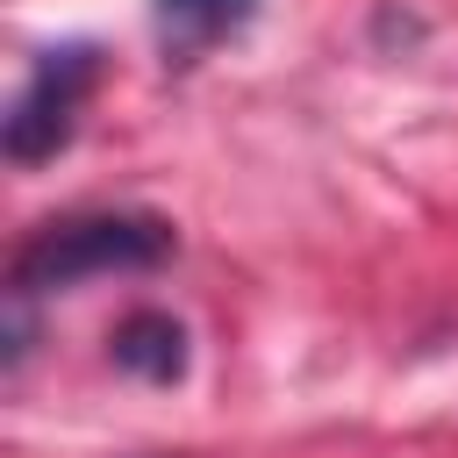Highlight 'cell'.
I'll use <instances>...</instances> for the list:
<instances>
[{
	"label": "cell",
	"instance_id": "cell-1",
	"mask_svg": "<svg viewBox=\"0 0 458 458\" xmlns=\"http://www.w3.org/2000/svg\"><path fill=\"white\" fill-rule=\"evenodd\" d=\"M172 222L165 215H64V222H43L14 265H7V286L14 301H36V293H64L79 279H100V272H150L172 258Z\"/></svg>",
	"mask_w": 458,
	"mask_h": 458
},
{
	"label": "cell",
	"instance_id": "cell-2",
	"mask_svg": "<svg viewBox=\"0 0 458 458\" xmlns=\"http://www.w3.org/2000/svg\"><path fill=\"white\" fill-rule=\"evenodd\" d=\"M93 86H100V50H93V43H57V50H43V57L29 64L14 107H7V157H14V165L57 157V150L72 143L79 107H86Z\"/></svg>",
	"mask_w": 458,
	"mask_h": 458
},
{
	"label": "cell",
	"instance_id": "cell-3",
	"mask_svg": "<svg viewBox=\"0 0 458 458\" xmlns=\"http://www.w3.org/2000/svg\"><path fill=\"white\" fill-rule=\"evenodd\" d=\"M258 0H157L150 21H157V43H165V64H193L208 57L215 43H229L236 29H250Z\"/></svg>",
	"mask_w": 458,
	"mask_h": 458
},
{
	"label": "cell",
	"instance_id": "cell-4",
	"mask_svg": "<svg viewBox=\"0 0 458 458\" xmlns=\"http://www.w3.org/2000/svg\"><path fill=\"white\" fill-rule=\"evenodd\" d=\"M114 365L136 372V379H150V386H172V379L186 372V329H179L172 315L143 308V315H129V322L114 329Z\"/></svg>",
	"mask_w": 458,
	"mask_h": 458
}]
</instances>
